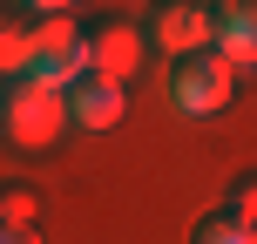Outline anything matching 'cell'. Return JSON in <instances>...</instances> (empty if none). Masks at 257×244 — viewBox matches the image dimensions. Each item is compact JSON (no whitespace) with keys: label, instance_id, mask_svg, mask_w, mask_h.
Segmentation results:
<instances>
[{"label":"cell","instance_id":"cell-1","mask_svg":"<svg viewBox=\"0 0 257 244\" xmlns=\"http://www.w3.org/2000/svg\"><path fill=\"white\" fill-rule=\"evenodd\" d=\"M81 75H88V14L61 0H27V82L68 95Z\"/></svg>","mask_w":257,"mask_h":244},{"label":"cell","instance_id":"cell-2","mask_svg":"<svg viewBox=\"0 0 257 244\" xmlns=\"http://www.w3.org/2000/svg\"><path fill=\"white\" fill-rule=\"evenodd\" d=\"M68 129L75 122H68V95L61 89H41V82H27V75L0 82V149L48 156V149H61Z\"/></svg>","mask_w":257,"mask_h":244},{"label":"cell","instance_id":"cell-3","mask_svg":"<svg viewBox=\"0 0 257 244\" xmlns=\"http://www.w3.org/2000/svg\"><path fill=\"white\" fill-rule=\"evenodd\" d=\"M230 95H237V68L223 61L217 48L169 61V109H176V116L203 122V116H217V109H230Z\"/></svg>","mask_w":257,"mask_h":244},{"label":"cell","instance_id":"cell-4","mask_svg":"<svg viewBox=\"0 0 257 244\" xmlns=\"http://www.w3.org/2000/svg\"><path fill=\"white\" fill-rule=\"evenodd\" d=\"M149 41L169 61L210 54L217 48V0H163V7H149Z\"/></svg>","mask_w":257,"mask_h":244},{"label":"cell","instance_id":"cell-5","mask_svg":"<svg viewBox=\"0 0 257 244\" xmlns=\"http://www.w3.org/2000/svg\"><path fill=\"white\" fill-rule=\"evenodd\" d=\"M142 48H149V34H142L136 21H122V14H88V75L128 89L136 68H142Z\"/></svg>","mask_w":257,"mask_h":244},{"label":"cell","instance_id":"cell-6","mask_svg":"<svg viewBox=\"0 0 257 244\" xmlns=\"http://www.w3.org/2000/svg\"><path fill=\"white\" fill-rule=\"evenodd\" d=\"M128 116V89L122 82H102V75H81L75 89H68V122L88 129V136H108Z\"/></svg>","mask_w":257,"mask_h":244},{"label":"cell","instance_id":"cell-7","mask_svg":"<svg viewBox=\"0 0 257 244\" xmlns=\"http://www.w3.org/2000/svg\"><path fill=\"white\" fill-rule=\"evenodd\" d=\"M217 54L230 68H257V0H217Z\"/></svg>","mask_w":257,"mask_h":244},{"label":"cell","instance_id":"cell-8","mask_svg":"<svg viewBox=\"0 0 257 244\" xmlns=\"http://www.w3.org/2000/svg\"><path fill=\"white\" fill-rule=\"evenodd\" d=\"M27 75V0L21 7H0V82Z\"/></svg>","mask_w":257,"mask_h":244},{"label":"cell","instance_id":"cell-9","mask_svg":"<svg viewBox=\"0 0 257 244\" xmlns=\"http://www.w3.org/2000/svg\"><path fill=\"white\" fill-rule=\"evenodd\" d=\"M190 244H257V224H244L237 210H210V217H196V231H190Z\"/></svg>","mask_w":257,"mask_h":244},{"label":"cell","instance_id":"cell-10","mask_svg":"<svg viewBox=\"0 0 257 244\" xmlns=\"http://www.w3.org/2000/svg\"><path fill=\"white\" fill-rule=\"evenodd\" d=\"M41 217V190L34 183H7L0 190V224H34Z\"/></svg>","mask_w":257,"mask_h":244},{"label":"cell","instance_id":"cell-11","mask_svg":"<svg viewBox=\"0 0 257 244\" xmlns=\"http://www.w3.org/2000/svg\"><path fill=\"white\" fill-rule=\"evenodd\" d=\"M223 210H237L244 224H257V170H244V177H230V197H223Z\"/></svg>","mask_w":257,"mask_h":244},{"label":"cell","instance_id":"cell-12","mask_svg":"<svg viewBox=\"0 0 257 244\" xmlns=\"http://www.w3.org/2000/svg\"><path fill=\"white\" fill-rule=\"evenodd\" d=\"M0 244H41L34 224H0Z\"/></svg>","mask_w":257,"mask_h":244}]
</instances>
